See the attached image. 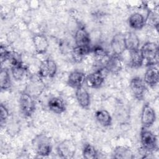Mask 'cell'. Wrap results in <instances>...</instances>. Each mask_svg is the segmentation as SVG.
Wrapping results in <instances>:
<instances>
[{
    "label": "cell",
    "instance_id": "20",
    "mask_svg": "<svg viewBox=\"0 0 159 159\" xmlns=\"http://www.w3.org/2000/svg\"><path fill=\"white\" fill-rule=\"evenodd\" d=\"M112 158L116 159H132L134 158V154L129 147L120 145L114 148L112 152Z\"/></svg>",
    "mask_w": 159,
    "mask_h": 159
},
{
    "label": "cell",
    "instance_id": "11",
    "mask_svg": "<svg viewBox=\"0 0 159 159\" xmlns=\"http://www.w3.org/2000/svg\"><path fill=\"white\" fill-rule=\"evenodd\" d=\"M104 68L108 73L114 75L119 74L123 68V61L120 56L113 54L109 55Z\"/></svg>",
    "mask_w": 159,
    "mask_h": 159
},
{
    "label": "cell",
    "instance_id": "16",
    "mask_svg": "<svg viewBox=\"0 0 159 159\" xmlns=\"http://www.w3.org/2000/svg\"><path fill=\"white\" fill-rule=\"evenodd\" d=\"M75 97L78 104L81 107L84 109L89 107L91 104L90 94L83 86L76 89Z\"/></svg>",
    "mask_w": 159,
    "mask_h": 159
},
{
    "label": "cell",
    "instance_id": "7",
    "mask_svg": "<svg viewBox=\"0 0 159 159\" xmlns=\"http://www.w3.org/2000/svg\"><path fill=\"white\" fill-rule=\"evenodd\" d=\"M130 88L134 97L137 100H142L146 92V84L139 76L132 78L130 81Z\"/></svg>",
    "mask_w": 159,
    "mask_h": 159
},
{
    "label": "cell",
    "instance_id": "13",
    "mask_svg": "<svg viewBox=\"0 0 159 159\" xmlns=\"http://www.w3.org/2000/svg\"><path fill=\"white\" fill-rule=\"evenodd\" d=\"M143 80L145 84L150 87L157 86L159 81V73L157 65L148 66Z\"/></svg>",
    "mask_w": 159,
    "mask_h": 159
},
{
    "label": "cell",
    "instance_id": "26",
    "mask_svg": "<svg viewBox=\"0 0 159 159\" xmlns=\"http://www.w3.org/2000/svg\"><path fill=\"white\" fill-rule=\"evenodd\" d=\"M83 157L86 159H93L98 157V152L96 148L90 143H85L82 149Z\"/></svg>",
    "mask_w": 159,
    "mask_h": 159
},
{
    "label": "cell",
    "instance_id": "14",
    "mask_svg": "<svg viewBox=\"0 0 159 159\" xmlns=\"http://www.w3.org/2000/svg\"><path fill=\"white\" fill-rule=\"evenodd\" d=\"M86 74L81 71L75 70L70 73L68 77L67 84L75 89L83 86L85 83Z\"/></svg>",
    "mask_w": 159,
    "mask_h": 159
},
{
    "label": "cell",
    "instance_id": "23",
    "mask_svg": "<svg viewBox=\"0 0 159 159\" xmlns=\"http://www.w3.org/2000/svg\"><path fill=\"white\" fill-rule=\"evenodd\" d=\"M11 71L12 76L14 80L19 81L22 80L25 78L27 74V69L25 66V65H24L23 63H21L20 64L11 66Z\"/></svg>",
    "mask_w": 159,
    "mask_h": 159
},
{
    "label": "cell",
    "instance_id": "3",
    "mask_svg": "<svg viewBox=\"0 0 159 159\" xmlns=\"http://www.w3.org/2000/svg\"><path fill=\"white\" fill-rule=\"evenodd\" d=\"M32 146L35 153L41 157H48L52 151V144L49 137L43 134L37 135L32 140Z\"/></svg>",
    "mask_w": 159,
    "mask_h": 159
},
{
    "label": "cell",
    "instance_id": "19",
    "mask_svg": "<svg viewBox=\"0 0 159 159\" xmlns=\"http://www.w3.org/2000/svg\"><path fill=\"white\" fill-rule=\"evenodd\" d=\"M126 50L129 52L140 48V40L135 33L129 32L124 34Z\"/></svg>",
    "mask_w": 159,
    "mask_h": 159
},
{
    "label": "cell",
    "instance_id": "25",
    "mask_svg": "<svg viewBox=\"0 0 159 159\" xmlns=\"http://www.w3.org/2000/svg\"><path fill=\"white\" fill-rule=\"evenodd\" d=\"M0 86L3 91H7L11 88V80L9 73L6 68H1L0 72Z\"/></svg>",
    "mask_w": 159,
    "mask_h": 159
},
{
    "label": "cell",
    "instance_id": "18",
    "mask_svg": "<svg viewBox=\"0 0 159 159\" xmlns=\"http://www.w3.org/2000/svg\"><path fill=\"white\" fill-rule=\"evenodd\" d=\"M146 23V19L139 12H134L128 18L129 27L134 30H141Z\"/></svg>",
    "mask_w": 159,
    "mask_h": 159
},
{
    "label": "cell",
    "instance_id": "8",
    "mask_svg": "<svg viewBox=\"0 0 159 159\" xmlns=\"http://www.w3.org/2000/svg\"><path fill=\"white\" fill-rule=\"evenodd\" d=\"M140 120L142 127L150 128L156 120V113L149 103H145L142 109Z\"/></svg>",
    "mask_w": 159,
    "mask_h": 159
},
{
    "label": "cell",
    "instance_id": "22",
    "mask_svg": "<svg viewBox=\"0 0 159 159\" xmlns=\"http://www.w3.org/2000/svg\"><path fill=\"white\" fill-rule=\"evenodd\" d=\"M91 47H81L75 46L71 51V56L73 60L76 63H81L87 55L91 52Z\"/></svg>",
    "mask_w": 159,
    "mask_h": 159
},
{
    "label": "cell",
    "instance_id": "4",
    "mask_svg": "<svg viewBox=\"0 0 159 159\" xmlns=\"http://www.w3.org/2000/svg\"><path fill=\"white\" fill-rule=\"evenodd\" d=\"M19 108L21 113L25 117H30L34 114L35 109V101L29 93L22 92L19 99Z\"/></svg>",
    "mask_w": 159,
    "mask_h": 159
},
{
    "label": "cell",
    "instance_id": "15",
    "mask_svg": "<svg viewBox=\"0 0 159 159\" xmlns=\"http://www.w3.org/2000/svg\"><path fill=\"white\" fill-rule=\"evenodd\" d=\"M76 46L81 47H91V39L89 33L83 27H79L75 34Z\"/></svg>",
    "mask_w": 159,
    "mask_h": 159
},
{
    "label": "cell",
    "instance_id": "6",
    "mask_svg": "<svg viewBox=\"0 0 159 159\" xmlns=\"http://www.w3.org/2000/svg\"><path fill=\"white\" fill-rule=\"evenodd\" d=\"M57 71V66L55 61L48 57L40 62L37 75L41 78H53Z\"/></svg>",
    "mask_w": 159,
    "mask_h": 159
},
{
    "label": "cell",
    "instance_id": "5",
    "mask_svg": "<svg viewBox=\"0 0 159 159\" xmlns=\"http://www.w3.org/2000/svg\"><path fill=\"white\" fill-rule=\"evenodd\" d=\"M106 72L104 68H101L86 76L85 83L87 86L93 89L101 88L104 82Z\"/></svg>",
    "mask_w": 159,
    "mask_h": 159
},
{
    "label": "cell",
    "instance_id": "2",
    "mask_svg": "<svg viewBox=\"0 0 159 159\" xmlns=\"http://www.w3.org/2000/svg\"><path fill=\"white\" fill-rule=\"evenodd\" d=\"M140 49L147 66L157 65L158 63V46L155 42H147Z\"/></svg>",
    "mask_w": 159,
    "mask_h": 159
},
{
    "label": "cell",
    "instance_id": "28",
    "mask_svg": "<svg viewBox=\"0 0 159 159\" xmlns=\"http://www.w3.org/2000/svg\"><path fill=\"white\" fill-rule=\"evenodd\" d=\"M12 52L9 51L5 46L1 45L0 48V56H1V62L2 64L6 61L8 60Z\"/></svg>",
    "mask_w": 159,
    "mask_h": 159
},
{
    "label": "cell",
    "instance_id": "1",
    "mask_svg": "<svg viewBox=\"0 0 159 159\" xmlns=\"http://www.w3.org/2000/svg\"><path fill=\"white\" fill-rule=\"evenodd\" d=\"M140 139L142 148L148 153H152L158 150V139L157 135L147 128L142 127Z\"/></svg>",
    "mask_w": 159,
    "mask_h": 159
},
{
    "label": "cell",
    "instance_id": "27",
    "mask_svg": "<svg viewBox=\"0 0 159 159\" xmlns=\"http://www.w3.org/2000/svg\"><path fill=\"white\" fill-rule=\"evenodd\" d=\"M9 116V112L7 108L2 104L0 106V120L1 124L2 125L6 123Z\"/></svg>",
    "mask_w": 159,
    "mask_h": 159
},
{
    "label": "cell",
    "instance_id": "17",
    "mask_svg": "<svg viewBox=\"0 0 159 159\" xmlns=\"http://www.w3.org/2000/svg\"><path fill=\"white\" fill-rule=\"evenodd\" d=\"M50 111L57 114H61L66 111V103L60 97L55 96L51 98L47 103Z\"/></svg>",
    "mask_w": 159,
    "mask_h": 159
},
{
    "label": "cell",
    "instance_id": "21",
    "mask_svg": "<svg viewBox=\"0 0 159 159\" xmlns=\"http://www.w3.org/2000/svg\"><path fill=\"white\" fill-rule=\"evenodd\" d=\"M94 116L98 122L102 127H107L111 125L112 118L107 111L105 109L98 110L96 111Z\"/></svg>",
    "mask_w": 159,
    "mask_h": 159
},
{
    "label": "cell",
    "instance_id": "12",
    "mask_svg": "<svg viewBox=\"0 0 159 159\" xmlns=\"http://www.w3.org/2000/svg\"><path fill=\"white\" fill-rule=\"evenodd\" d=\"M32 42L35 52L37 54H44L47 52L49 43L47 37L42 34H35L32 37Z\"/></svg>",
    "mask_w": 159,
    "mask_h": 159
},
{
    "label": "cell",
    "instance_id": "24",
    "mask_svg": "<svg viewBox=\"0 0 159 159\" xmlns=\"http://www.w3.org/2000/svg\"><path fill=\"white\" fill-rule=\"evenodd\" d=\"M130 64L132 68H138L142 66L144 59L141 53L140 49L130 52Z\"/></svg>",
    "mask_w": 159,
    "mask_h": 159
},
{
    "label": "cell",
    "instance_id": "10",
    "mask_svg": "<svg viewBox=\"0 0 159 159\" xmlns=\"http://www.w3.org/2000/svg\"><path fill=\"white\" fill-rule=\"evenodd\" d=\"M110 45L112 54L120 56L126 50L124 34L120 32L116 34L111 39Z\"/></svg>",
    "mask_w": 159,
    "mask_h": 159
},
{
    "label": "cell",
    "instance_id": "9",
    "mask_svg": "<svg viewBox=\"0 0 159 159\" xmlns=\"http://www.w3.org/2000/svg\"><path fill=\"white\" fill-rule=\"evenodd\" d=\"M57 152L60 158H72L75 155L76 145L72 141L65 140L58 145Z\"/></svg>",
    "mask_w": 159,
    "mask_h": 159
}]
</instances>
